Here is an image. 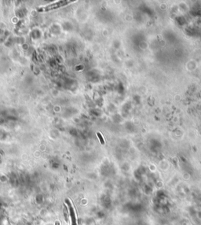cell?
I'll list each match as a JSON object with an SVG mask.
<instances>
[{"label":"cell","instance_id":"cell-1","mask_svg":"<svg viewBox=\"0 0 201 225\" xmlns=\"http://www.w3.org/2000/svg\"><path fill=\"white\" fill-rule=\"evenodd\" d=\"M72 1H68V0H64V1H58L57 3H52V4H50L48 6H43V7H40L38 9V11L39 12H47V11H50V10H56L57 8H60L61 7L63 6H65L70 3H72Z\"/></svg>","mask_w":201,"mask_h":225},{"label":"cell","instance_id":"cell-2","mask_svg":"<svg viewBox=\"0 0 201 225\" xmlns=\"http://www.w3.org/2000/svg\"><path fill=\"white\" fill-rule=\"evenodd\" d=\"M65 204L68 205L70 217H71V221H72V225H77V220H76V215H75V211L74 209V206L71 201L70 199L67 198L65 200Z\"/></svg>","mask_w":201,"mask_h":225},{"label":"cell","instance_id":"cell-3","mask_svg":"<svg viewBox=\"0 0 201 225\" xmlns=\"http://www.w3.org/2000/svg\"><path fill=\"white\" fill-rule=\"evenodd\" d=\"M97 137L99 138L100 142L102 143V145H104V144H105V140H104V138L102 137V134H100V132H97Z\"/></svg>","mask_w":201,"mask_h":225}]
</instances>
